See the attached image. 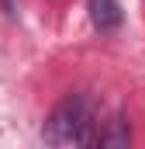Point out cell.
Returning a JSON list of instances; mask_svg holds the SVG:
<instances>
[{"mask_svg": "<svg viewBox=\"0 0 145 149\" xmlns=\"http://www.w3.org/2000/svg\"><path fill=\"white\" fill-rule=\"evenodd\" d=\"M97 135H100V121L86 94L62 97L41 128V139L48 149H93Z\"/></svg>", "mask_w": 145, "mask_h": 149, "instance_id": "cell-1", "label": "cell"}, {"mask_svg": "<svg viewBox=\"0 0 145 149\" xmlns=\"http://www.w3.org/2000/svg\"><path fill=\"white\" fill-rule=\"evenodd\" d=\"M93 149H131V125L124 114H110L104 132L97 135Z\"/></svg>", "mask_w": 145, "mask_h": 149, "instance_id": "cell-2", "label": "cell"}, {"mask_svg": "<svg viewBox=\"0 0 145 149\" xmlns=\"http://www.w3.org/2000/svg\"><path fill=\"white\" fill-rule=\"evenodd\" d=\"M90 17L100 31H110L121 24V3L117 0H90Z\"/></svg>", "mask_w": 145, "mask_h": 149, "instance_id": "cell-3", "label": "cell"}, {"mask_svg": "<svg viewBox=\"0 0 145 149\" xmlns=\"http://www.w3.org/2000/svg\"><path fill=\"white\" fill-rule=\"evenodd\" d=\"M3 3V10H14V0H0Z\"/></svg>", "mask_w": 145, "mask_h": 149, "instance_id": "cell-4", "label": "cell"}]
</instances>
